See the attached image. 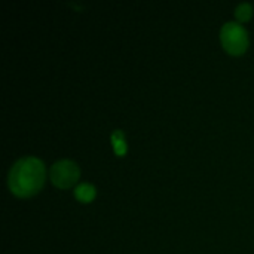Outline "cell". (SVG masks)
Here are the masks:
<instances>
[{"instance_id":"obj_1","label":"cell","mask_w":254,"mask_h":254,"mask_svg":"<svg viewBox=\"0 0 254 254\" xmlns=\"http://www.w3.org/2000/svg\"><path fill=\"white\" fill-rule=\"evenodd\" d=\"M46 182V167L36 156L18 159L9 170L7 186L18 198H30L39 193Z\"/></svg>"},{"instance_id":"obj_2","label":"cell","mask_w":254,"mask_h":254,"mask_svg":"<svg viewBox=\"0 0 254 254\" xmlns=\"http://www.w3.org/2000/svg\"><path fill=\"white\" fill-rule=\"evenodd\" d=\"M220 42L223 49L231 55H241L247 51L250 39L249 31L243 24L229 21L222 25L220 30Z\"/></svg>"},{"instance_id":"obj_3","label":"cell","mask_w":254,"mask_h":254,"mask_svg":"<svg viewBox=\"0 0 254 254\" xmlns=\"http://www.w3.org/2000/svg\"><path fill=\"white\" fill-rule=\"evenodd\" d=\"M80 168L71 159H60L49 168V180L60 189H68L79 182Z\"/></svg>"},{"instance_id":"obj_4","label":"cell","mask_w":254,"mask_h":254,"mask_svg":"<svg viewBox=\"0 0 254 254\" xmlns=\"http://www.w3.org/2000/svg\"><path fill=\"white\" fill-rule=\"evenodd\" d=\"M73 193H74V198H76L79 202L89 204V202L95 198L97 189H95V186L91 185V183H79V185L74 188Z\"/></svg>"},{"instance_id":"obj_5","label":"cell","mask_w":254,"mask_h":254,"mask_svg":"<svg viewBox=\"0 0 254 254\" xmlns=\"http://www.w3.org/2000/svg\"><path fill=\"white\" fill-rule=\"evenodd\" d=\"M235 16L240 22H246L249 21L252 16H253V6L247 1L244 3H240L237 7H235Z\"/></svg>"},{"instance_id":"obj_6","label":"cell","mask_w":254,"mask_h":254,"mask_svg":"<svg viewBox=\"0 0 254 254\" xmlns=\"http://www.w3.org/2000/svg\"><path fill=\"white\" fill-rule=\"evenodd\" d=\"M112 141H113V149H115L116 155L124 156L125 152H127V144H125V140H124V132L121 129H116L112 134Z\"/></svg>"}]
</instances>
